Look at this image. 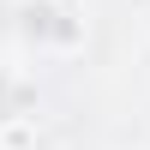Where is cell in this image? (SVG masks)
I'll return each mask as SVG.
<instances>
[{
	"instance_id": "cell-1",
	"label": "cell",
	"mask_w": 150,
	"mask_h": 150,
	"mask_svg": "<svg viewBox=\"0 0 150 150\" xmlns=\"http://www.w3.org/2000/svg\"><path fill=\"white\" fill-rule=\"evenodd\" d=\"M24 36L30 42H78V24H66L60 6H30L24 12Z\"/></svg>"
},
{
	"instance_id": "cell-2",
	"label": "cell",
	"mask_w": 150,
	"mask_h": 150,
	"mask_svg": "<svg viewBox=\"0 0 150 150\" xmlns=\"http://www.w3.org/2000/svg\"><path fill=\"white\" fill-rule=\"evenodd\" d=\"M6 90H12V84H6V78H0V114H6Z\"/></svg>"
}]
</instances>
